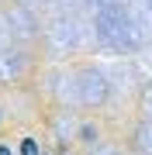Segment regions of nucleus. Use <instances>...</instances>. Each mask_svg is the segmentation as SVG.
Listing matches in <instances>:
<instances>
[{
  "label": "nucleus",
  "instance_id": "f257e3e1",
  "mask_svg": "<svg viewBox=\"0 0 152 155\" xmlns=\"http://www.w3.org/2000/svg\"><path fill=\"white\" fill-rule=\"evenodd\" d=\"M21 155H42L38 141H35V138H24V141H21Z\"/></svg>",
  "mask_w": 152,
  "mask_h": 155
},
{
  "label": "nucleus",
  "instance_id": "f03ea898",
  "mask_svg": "<svg viewBox=\"0 0 152 155\" xmlns=\"http://www.w3.org/2000/svg\"><path fill=\"white\" fill-rule=\"evenodd\" d=\"M0 155H14V152H11V148H7V145H0Z\"/></svg>",
  "mask_w": 152,
  "mask_h": 155
}]
</instances>
